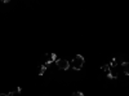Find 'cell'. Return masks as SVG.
<instances>
[{
    "mask_svg": "<svg viewBox=\"0 0 129 96\" xmlns=\"http://www.w3.org/2000/svg\"><path fill=\"white\" fill-rule=\"evenodd\" d=\"M83 65H84V57L81 55H76L71 61V66L74 70H80Z\"/></svg>",
    "mask_w": 129,
    "mask_h": 96,
    "instance_id": "6da1fadb",
    "label": "cell"
},
{
    "mask_svg": "<svg viewBox=\"0 0 129 96\" xmlns=\"http://www.w3.org/2000/svg\"><path fill=\"white\" fill-rule=\"evenodd\" d=\"M56 64H57L58 69H61V70H67L70 68V62L67 60H64V59H58L56 61Z\"/></svg>",
    "mask_w": 129,
    "mask_h": 96,
    "instance_id": "7a4b0ae2",
    "label": "cell"
},
{
    "mask_svg": "<svg viewBox=\"0 0 129 96\" xmlns=\"http://www.w3.org/2000/svg\"><path fill=\"white\" fill-rule=\"evenodd\" d=\"M58 59H57V56H56V53H49V55H47V57H45V65L48 66L49 64H52V62H54V61H57Z\"/></svg>",
    "mask_w": 129,
    "mask_h": 96,
    "instance_id": "3957f363",
    "label": "cell"
},
{
    "mask_svg": "<svg viewBox=\"0 0 129 96\" xmlns=\"http://www.w3.org/2000/svg\"><path fill=\"white\" fill-rule=\"evenodd\" d=\"M121 68H123V71H124L125 75H129V62L124 61V62L121 64Z\"/></svg>",
    "mask_w": 129,
    "mask_h": 96,
    "instance_id": "277c9868",
    "label": "cell"
},
{
    "mask_svg": "<svg viewBox=\"0 0 129 96\" xmlns=\"http://www.w3.org/2000/svg\"><path fill=\"white\" fill-rule=\"evenodd\" d=\"M102 70L107 74V75H109V74H110V70H111V68H110L109 64H107V65H103V66H102Z\"/></svg>",
    "mask_w": 129,
    "mask_h": 96,
    "instance_id": "5b68a950",
    "label": "cell"
},
{
    "mask_svg": "<svg viewBox=\"0 0 129 96\" xmlns=\"http://www.w3.org/2000/svg\"><path fill=\"white\" fill-rule=\"evenodd\" d=\"M45 70H47V65H41L39 68V75H43V74L45 73Z\"/></svg>",
    "mask_w": 129,
    "mask_h": 96,
    "instance_id": "8992f818",
    "label": "cell"
},
{
    "mask_svg": "<svg viewBox=\"0 0 129 96\" xmlns=\"http://www.w3.org/2000/svg\"><path fill=\"white\" fill-rule=\"evenodd\" d=\"M72 96H84V93L79 91V92H74V93H72Z\"/></svg>",
    "mask_w": 129,
    "mask_h": 96,
    "instance_id": "52a82bcc",
    "label": "cell"
},
{
    "mask_svg": "<svg viewBox=\"0 0 129 96\" xmlns=\"http://www.w3.org/2000/svg\"><path fill=\"white\" fill-rule=\"evenodd\" d=\"M0 96H8V93H0Z\"/></svg>",
    "mask_w": 129,
    "mask_h": 96,
    "instance_id": "ba28073f",
    "label": "cell"
}]
</instances>
